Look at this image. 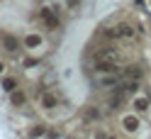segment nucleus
<instances>
[{"mask_svg": "<svg viewBox=\"0 0 151 139\" xmlns=\"http://www.w3.org/2000/svg\"><path fill=\"white\" fill-rule=\"evenodd\" d=\"M39 17H42V22L49 27V30H56V27H59V17H56V12L49 10V7H44V10L39 12Z\"/></svg>", "mask_w": 151, "mask_h": 139, "instance_id": "obj_4", "label": "nucleus"}, {"mask_svg": "<svg viewBox=\"0 0 151 139\" xmlns=\"http://www.w3.org/2000/svg\"><path fill=\"white\" fill-rule=\"evenodd\" d=\"M15 88H17V81H15V78H10V76L3 78V90H5V93H12Z\"/></svg>", "mask_w": 151, "mask_h": 139, "instance_id": "obj_11", "label": "nucleus"}, {"mask_svg": "<svg viewBox=\"0 0 151 139\" xmlns=\"http://www.w3.org/2000/svg\"><path fill=\"white\" fill-rule=\"evenodd\" d=\"M95 61H112V63H119V51L107 46V49H100L95 54Z\"/></svg>", "mask_w": 151, "mask_h": 139, "instance_id": "obj_2", "label": "nucleus"}, {"mask_svg": "<svg viewBox=\"0 0 151 139\" xmlns=\"http://www.w3.org/2000/svg\"><path fill=\"white\" fill-rule=\"evenodd\" d=\"M10 103H12L15 107H22V105L27 103V95H24L22 90H17V88H15V90L10 93Z\"/></svg>", "mask_w": 151, "mask_h": 139, "instance_id": "obj_10", "label": "nucleus"}, {"mask_svg": "<svg viewBox=\"0 0 151 139\" xmlns=\"http://www.w3.org/2000/svg\"><path fill=\"white\" fill-rule=\"evenodd\" d=\"M132 107H134V112H146V110L151 107V98L139 95V98H134V100H132Z\"/></svg>", "mask_w": 151, "mask_h": 139, "instance_id": "obj_6", "label": "nucleus"}, {"mask_svg": "<svg viewBox=\"0 0 151 139\" xmlns=\"http://www.w3.org/2000/svg\"><path fill=\"white\" fill-rule=\"evenodd\" d=\"M3 73H5V63L0 61V76H3Z\"/></svg>", "mask_w": 151, "mask_h": 139, "instance_id": "obj_14", "label": "nucleus"}, {"mask_svg": "<svg viewBox=\"0 0 151 139\" xmlns=\"http://www.w3.org/2000/svg\"><path fill=\"white\" fill-rule=\"evenodd\" d=\"M134 34H137V32L132 30L129 24H117V27H115V39H132Z\"/></svg>", "mask_w": 151, "mask_h": 139, "instance_id": "obj_8", "label": "nucleus"}, {"mask_svg": "<svg viewBox=\"0 0 151 139\" xmlns=\"http://www.w3.org/2000/svg\"><path fill=\"white\" fill-rule=\"evenodd\" d=\"M122 127H124L127 132H137V129L141 127V122H139L137 115H124V117H122Z\"/></svg>", "mask_w": 151, "mask_h": 139, "instance_id": "obj_7", "label": "nucleus"}, {"mask_svg": "<svg viewBox=\"0 0 151 139\" xmlns=\"http://www.w3.org/2000/svg\"><path fill=\"white\" fill-rule=\"evenodd\" d=\"M0 42H3V46L10 54H17V51H20V46H22V42L17 39V37H12V34H0Z\"/></svg>", "mask_w": 151, "mask_h": 139, "instance_id": "obj_3", "label": "nucleus"}, {"mask_svg": "<svg viewBox=\"0 0 151 139\" xmlns=\"http://www.w3.org/2000/svg\"><path fill=\"white\" fill-rule=\"evenodd\" d=\"M76 3H78V0H68V7H73V5H76Z\"/></svg>", "mask_w": 151, "mask_h": 139, "instance_id": "obj_15", "label": "nucleus"}, {"mask_svg": "<svg viewBox=\"0 0 151 139\" xmlns=\"http://www.w3.org/2000/svg\"><path fill=\"white\" fill-rule=\"evenodd\" d=\"M22 44L27 46V49H37V46H42V34H27Z\"/></svg>", "mask_w": 151, "mask_h": 139, "instance_id": "obj_9", "label": "nucleus"}, {"mask_svg": "<svg viewBox=\"0 0 151 139\" xmlns=\"http://www.w3.org/2000/svg\"><path fill=\"white\" fill-rule=\"evenodd\" d=\"M98 117H100V112H98L95 107H90V110H86V120H98Z\"/></svg>", "mask_w": 151, "mask_h": 139, "instance_id": "obj_13", "label": "nucleus"}, {"mask_svg": "<svg viewBox=\"0 0 151 139\" xmlns=\"http://www.w3.org/2000/svg\"><path fill=\"white\" fill-rule=\"evenodd\" d=\"M46 134H49V129L44 125H37L34 129H29V137H46Z\"/></svg>", "mask_w": 151, "mask_h": 139, "instance_id": "obj_12", "label": "nucleus"}, {"mask_svg": "<svg viewBox=\"0 0 151 139\" xmlns=\"http://www.w3.org/2000/svg\"><path fill=\"white\" fill-rule=\"evenodd\" d=\"M39 100H42L44 110H54L56 105H59V98H56L54 93H46V90H39Z\"/></svg>", "mask_w": 151, "mask_h": 139, "instance_id": "obj_5", "label": "nucleus"}, {"mask_svg": "<svg viewBox=\"0 0 151 139\" xmlns=\"http://www.w3.org/2000/svg\"><path fill=\"white\" fill-rule=\"evenodd\" d=\"M122 83V71L117 68V71H110V73H100V76L95 78V86H100V88H115V86H119Z\"/></svg>", "mask_w": 151, "mask_h": 139, "instance_id": "obj_1", "label": "nucleus"}]
</instances>
